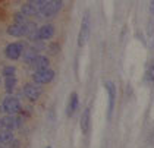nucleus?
Masks as SVG:
<instances>
[{
  "mask_svg": "<svg viewBox=\"0 0 154 148\" xmlns=\"http://www.w3.org/2000/svg\"><path fill=\"white\" fill-rule=\"evenodd\" d=\"M90 28H91V21H90V12H85L82 16L81 28L78 32V47H84L87 41L90 40Z\"/></svg>",
  "mask_w": 154,
  "mask_h": 148,
  "instance_id": "1",
  "label": "nucleus"
},
{
  "mask_svg": "<svg viewBox=\"0 0 154 148\" xmlns=\"http://www.w3.org/2000/svg\"><path fill=\"white\" fill-rule=\"evenodd\" d=\"M62 8H63V0H48L47 3L41 8V11H40V15L43 16V18H54L60 11H62Z\"/></svg>",
  "mask_w": 154,
  "mask_h": 148,
  "instance_id": "2",
  "label": "nucleus"
},
{
  "mask_svg": "<svg viewBox=\"0 0 154 148\" xmlns=\"http://www.w3.org/2000/svg\"><path fill=\"white\" fill-rule=\"evenodd\" d=\"M2 110L8 114H16L21 112V103H19L18 98L9 95L2 101Z\"/></svg>",
  "mask_w": 154,
  "mask_h": 148,
  "instance_id": "3",
  "label": "nucleus"
},
{
  "mask_svg": "<svg viewBox=\"0 0 154 148\" xmlns=\"http://www.w3.org/2000/svg\"><path fill=\"white\" fill-rule=\"evenodd\" d=\"M21 126V117L15 114H6L0 119V129L2 131H13Z\"/></svg>",
  "mask_w": 154,
  "mask_h": 148,
  "instance_id": "4",
  "label": "nucleus"
},
{
  "mask_svg": "<svg viewBox=\"0 0 154 148\" xmlns=\"http://www.w3.org/2000/svg\"><path fill=\"white\" fill-rule=\"evenodd\" d=\"M53 78H54V70H51V69H41V70H35L32 73V79L38 85L48 84L53 81Z\"/></svg>",
  "mask_w": 154,
  "mask_h": 148,
  "instance_id": "5",
  "label": "nucleus"
},
{
  "mask_svg": "<svg viewBox=\"0 0 154 148\" xmlns=\"http://www.w3.org/2000/svg\"><path fill=\"white\" fill-rule=\"evenodd\" d=\"M29 26L31 23H12L11 26H8V34L12 37H24L29 32Z\"/></svg>",
  "mask_w": 154,
  "mask_h": 148,
  "instance_id": "6",
  "label": "nucleus"
},
{
  "mask_svg": "<svg viewBox=\"0 0 154 148\" xmlns=\"http://www.w3.org/2000/svg\"><path fill=\"white\" fill-rule=\"evenodd\" d=\"M22 53H24V46L21 43H12V44H9L6 47V50H5L6 57L11 59V60H18L19 57L22 56Z\"/></svg>",
  "mask_w": 154,
  "mask_h": 148,
  "instance_id": "7",
  "label": "nucleus"
},
{
  "mask_svg": "<svg viewBox=\"0 0 154 148\" xmlns=\"http://www.w3.org/2000/svg\"><path fill=\"white\" fill-rule=\"evenodd\" d=\"M24 94L29 101H37L41 95V87H38V84H26L24 87Z\"/></svg>",
  "mask_w": 154,
  "mask_h": 148,
  "instance_id": "8",
  "label": "nucleus"
},
{
  "mask_svg": "<svg viewBox=\"0 0 154 148\" xmlns=\"http://www.w3.org/2000/svg\"><path fill=\"white\" fill-rule=\"evenodd\" d=\"M106 90L109 94V117H110L115 110V103H116V85L113 84V81H107Z\"/></svg>",
  "mask_w": 154,
  "mask_h": 148,
  "instance_id": "9",
  "label": "nucleus"
},
{
  "mask_svg": "<svg viewBox=\"0 0 154 148\" xmlns=\"http://www.w3.org/2000/svg\"><path fill=\"white\" fill-rule=\"evenodd\" d=\"M54 35V26L51 23H46L37 29V40H50Z\"/></svg>",
  "mask_w": 154,
  "mask_h": 148,
  "instance_id": "10",
  "label": "nucleus"
},
{
  "mask_svg": "<svg viewBox=\"0 0 154 148\" xmlns=\"http://www.w3.org/2000/svg\"><path fill=\"white\" fill-rule=\"evenodd\" d=\"M79 107V97L76 92H72L71 97H69V101H68V106H66V116L68 117H72L75 112L78 110Z\"/></svg>",
  "mask_w": 154,
  "mask_h": 148,
  "instance_id": "11",
  "label": "nucleus"
},
{
  "mask_svg": "<svg viewBox=\"0 0 154 148\" xmlns=\"http://www.w3.org/2000/svg\"><path fill=\"white\" fill-rule=\"evenodd\" d=\"M40 8L35 6V5H32V3H29V2H26L25 5H22V8H21V13H24L25 16L28 18V16H35L40 13Z\"/></svg>",
  "mask_w": 154,
  "mask_h": 148,
  "instance_id": "12",
  "label": "nucleus"
},
{
  "mask_svg": "<svg viewBox=\"0 0 154 148\" xmlns=\"http://www.w3.org/2000/svg\"><path fill=\"white\" fill-rule=\"evenodd\" d=\"M48 65H50V62H48V59L46 56H38L35 57V60L31 63V66L35 69V70H41V69H48Z\"/></svg>",
  "mask_w": 154,
  "mask_h": 148,
  "instance_id": "13",
  "label": "nucleus"
},
{
  "mask_svg": "<svg viewBox=\"0 0 154 148\" xmlns=\"http://www.w3.org/2000/svg\"><path fill=\"white\" fill-rule=\"evenodd\" d=\"M90 119H91L90 109H85L82 116H81V131H82V134H87L90 131Z\"/></svg>",
  "mask_w": 154,
  "mask_h": 148,
  "instance_id": "14",
  "label": "nucleus"
},
{
  "mask_svg": "<svg viewBox=\"0 0 154 148\" xmlns=\"http://www.w3.org/2000/svg\"><path fill=\"white\" fill-rule=\"evenodd\" d=\"M12 141H13L12 131H2L0 132V148L3 145H9Z\"/></svg>",
  "mask_w": 154,
  "mask_h": 148,
  "instance_id": "15",
  "label": "nucleus"
},
{
  "mask_svg": "<svg viewBox=\"0 0 154 148\" xmlns=\"http://www.w3.org/2000/svg\"><path fill=\"white\" fill-rule=\"evenodd\" d=\"M38 56V53H37V50H34V48H29V50H26L24 54V60L25 63H28V65H31L34 60H35V57Z\"/></svg>",
  "mask_w": 154,
  "mask_h": 148,
  "instance_id": "16",
  "label": "nucleus"
},
{
  "mask_svg": "<svg viewBox=\"0 0 154 148\" xmlns=\"http://www.w3.org/2000/svg\"><path fill=\"white\" fill-rule=\"evenodd\" d=\"M15 85H16V76H8L5 81V87H6V91L12 92L15 90Z\"/></svg>",
  "mask_w": 154,
  "mask_h": 148,
  "instance_id": "17",
  "label": "nucleus"
},
{
  "mask_svg": "<svg viewBox=\"0 0 154 148\" xmlns=\"http://www.w3.org/2000/svg\"><path fill=\"white\" fill-rule=\"evenodd\" d=\"M145 79L148 81V82H154V59L153 62L150 63V66H148V70H147V78Z\"/></svg>",
  "mask_w": 154,
  "mask_h": 148,
  "instance_id": "18",
  "label": "nucleus"
},
{
  "mask_svg": "<svg viewBox=\"0 0 154 148\" xmlns=\"http://www.w3.org/2000/svg\"><path fill=\"white\" fill-rule=\"evenodd\" d=\"M15 23H28V19L24 13H16L15 15Z\"/></svg>",
  "mask_w": 154,
  "mask_h": 148,
  "instance_id": "19",
  "label": "nucleus"
},
{
  "mask_svg": "<svg viewBox=\"0 0 154 148\" xmlns=\"http://www.w3.org/2000/svg\"><path fill=\"white\" fill-rule=\"evenodd\" d=\"M3 75L8 78V76H15V68L13 66H6L3 69Z\"/></svg>",
  "mask_w": 154,
  "mask_h": 148,
  "instance_id": "20",
  "label": "nucleus"
},
{
  "mask_svg": "<svg viewBox=\"0 0 154 148\" xmlns=\"http://www.w3.org/2000/svg\"><path fill=\"white\" fill-rule=\"evenodd\" d=\"M28 2H29V3H32V5H35V6H38V8L41 9V8H43L46 3H47L48 0H28Z\"/></svg>",
  "mask_w": 154,
  "mask_h": 148,
  "instance_id": "21",
  "label": "nucleus"
},
{
  "mask_svg": "<svg viewBox=\"0 0 154 148\" xmlns=\"http://www.w3.org/2000/svg\"><path fill=\"white\" fill-rule=\"evenodd\" d=\"M151 12H153V13H154V0H153V2H151Z\"/></svg>",
  "mask_w": 154,
  "mask_h": 148,
  "instance_id": "22",
  "label": "nucleus"
},
{
  "mask_svg": "<svg viewBox=\"0 0 154 148\" xmlns=\"http://www.w3.org/2000/svg\"><path fill=\"white\" fill-rule=\"evenodd\" d=\"M2 2H3V0H0V3H2Z\"/></svg>",
  "mask_w": 154,
  "mask_h": 148,
  "instance_id": "23",
  "label": "nucleus"
},
{
  "mask_svg": "<svg viewBox=\"0 0 154 148\" xmlns=\"http://www.w3.org/2000/svg\"><path fill=\"white\" fill-rule=\"evenodd\" d=\"M47 148H51V147H47Z\"/></svg>",
  "mask_w": 154,
  "mask_h": 148,
  "instance_id": "24",
  "label": "nucleus"
}]
</instances>
